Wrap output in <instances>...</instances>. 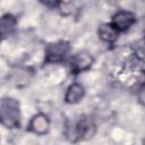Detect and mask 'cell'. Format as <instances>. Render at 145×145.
Instances as JSON below:
<instances>
[{
	"mask_svg": "<svg viewBox=\"0 0 145 145\" xmlns=\"http://www.w3.org/2000/svg\"><path fill=\"white\" fill-rule=\"evenodd\" d=\"M0 123L9 129L20 125L19 103L14 99H5L0 102Z\"/></svg>",
	"mask_w": 145,
	"mask_h": 145,
	"instance_id": "cell-1",
	"label": "cell"
},
{
	"mask_svg": "<svg viewBox=\"0 0 145 145\" xmlns=\"http://www.w3.org/2000/svg\"><path fill=\"white\" fill-rule=\"evenodd\" d=\"M95 133V126L86 120V119H82L78 122L74 123L72 126L67 128L66 135L69 138L70 142H77L79 139H83L85 137H92Z\"/></svg>",
	"mask_w": 145,
	"mask_h": 145,
	"instance_id": "cell-2",
	"label": "cell"
},
{
	"mask_svg": "<svg viewBox=\"0 0 145 145\" xmlns=\"http://www.w3.org/2000/svg\"><path fill=\"white\" fill-rule=\"evenodd\" d=\"M69 52V43L66 41H58L48 44L45 48V63H58L61 62Z\"/></svg>",
	"mask_w": 145,
	"mask_h": 145,
	"instance_id": "cell-3",
	"label": "cell"
},
{
	"mask_svg": "<svg viewBox=\"0 0 145 145\" xmlns=\"http://www.w3.org/2000/svg\"><path fill=\"white\" fill-rule=\"evenodd\" d=\"M93 62L94 59L87 51H79L70 60V71L71 74H80L89 69Z\"/></svg>",
	"mask_w": 145,
	"mask_h": 145,
	"instance_id": "cell-4",
	"label": "cell"
},
{
	"mask_svg": "<svg viewBox=\"0 0 145 145\" xmlns=\"http://www.w3.org/2000/svg\"><path fill=\"white\" fill-rule=\"evenodd\" d=\"M135 20H136L135 15L133 12L127 11V10H120L113 15L111 25L119 33V32H125V31L129 29L134 25Z\"/></svg>",
	"mask_w": 145,
	"mask_h": 145,
	"instance_id": "cell-5",
	"label": "cell"
},
{
	"mask_svg": "<svg viewBox=\"0 0 145 145\" xmlns=\"http://www.w3.org/2000/svg\"><path fill=\"white\" fill-rule=\"evenodd\" d=\"M50 129V120L44 113H36L28 123V130L36 135H44Z\"/></svg>",
	"mask_w": 145,
	"mask_h": 145,
	"instance_id": "cell-6",
	"label": "cell"
},
{
	"mask_svg": "<svg viewBox=\"0 0 145 145\" xmlns=\"http://www.w3.org/2000/svg\"><path fill=\"white\" fill-rule=\"evenodd\" d=\"M17 27V18L11 14H5L0 17V39L11 36Z\"/></svg>",
	"mask_w": 145,
	"mask_h": 145,
	"instance_id": "cell-7",
	"label": "cell"
},
{
	"mask_svg": "<svg viewBox=\"0 0 145 145\" xmlns=\"http://www.w3.org/2000/svg\"><path fill=\"white\" fill-rule=\"evenodd\" d=\"M84 94H85L84 87L78 83H74L67 88L66 95H65V101H66V103H69V104L78 103L83 99Z\"/></svg>",
	"mask_w": 145,
	"mask_h": 145,
	"instance_id": "cell-8",
	"label": "cell"
},
{
	"mask_svg": "<svg viewBox=\"0 0 145 145\" xmlns=\"http://www.w3.org/2000/svg\"><path fill=\"white\" fill-rule=\"evenodd\" d=\"M99 37L105 43H113L118 39V31L111 24H101L97 29Z\"/></svg>",
	"mask_w": 145,
	"mask_h": 145,
	"instance_id": "cell-9",
	"label": "cell"
},
{
	"mask_svg": "<svg viewBox=\"0 0 145 145\" xmlns=\"http://www.w3.org/2000/svg\"><path fill=\"white\" fill-rule=\"evenodd\" d=\"M58 10L63 16H69L75 11V5L72 2H58Z\"/></svg>",
	"mask_w": 145,
	"mask_h": 145,
	"instance_id": "cell-10",
	"label": "cell"
}]
</instances>
